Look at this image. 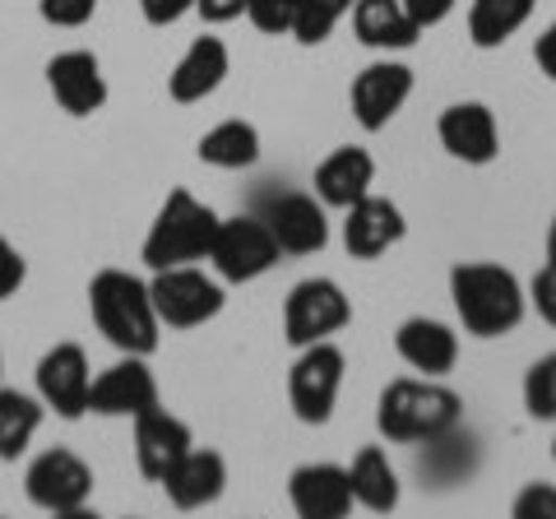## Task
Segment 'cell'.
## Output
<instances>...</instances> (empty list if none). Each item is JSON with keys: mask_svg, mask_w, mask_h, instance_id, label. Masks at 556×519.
<instances>
[{"mask_svg": "<svg viewBox=\"0 0 556 519\" xmlns=\"http://www.w3.org/2000/svg\"><path fill=\"white\" fill-rule=\"evenodd\" d=\"M89 316L98 325V334L112 343L116 353L153 357L163 339V320L153 311L149 283L130 269H98L89 283Z\"/></svg>", "mask_w": 556, "mask_h": 519, "instance_id": "cell-3", "label": "cell"}, {"mask_svg": "<svg viewBox=\"0 0 556 519\" xmlns=\"http://www.w3.org/2000/svg\"><path fill=\"white\" fill-rule=\"evenodd\" d=\"M177 510H204L228 492V459L208 445H190L186 455L172 464L167 478L159 482Z\"/></svg>", "mask_w": 556, "mask_h": 519, "instance_id": "cell-18", "label": "cell"}, {"mask_svg": "<svg viewBox=\"0 0 556 519\" xmlns=\"http://www.w3.org/2000/svg\"><path fill=\"white\" fill-rule=\"evenodd\" d=\"M190 445H195L190 427L177 418V413H167L163 404L135 418V464H139V473H144L149 482H163L167 469L186 455Z\"/></svg>", "mask_w": 556, "mask_h": 519, "instance_id": "cell-21", "label": "cell"}, {"mask_svg": "<svg viewBox=\"0 0 556 519\" xmlns=\"http://www.w3.org/2000/svg\"><path fill=\"white\" fill-rule=\"evenodd\" d=\"M357 0H298V14H292V33L302 47H320L334 38V28L353 14Z\"/></svg>", "mask_w": 556, "mask_h": 519, "instance_id": "cell-28", "label": "cell"}, {"mask_svg": "<svg viewBox=\"0 0 556 519\" xmlns=\"http://www.w3.org/2000/svg\"><path fill=\"white\" fill-rule=\"evenodd\" d=\"M464 422V400L431 376L390 380L376 400V431L390 445H437Z\"/></svg>", "mask_w": 556, "mask_h": 519, "instance_id": "cell-2", "label": "cell"}, {"mask_svg": "<svg viewBox=\"0 0 556 519\" xmlns=\"http://www.w3.org/2000/svg\"><path fill=\"white\" fill-rule=\"evenodd\" d=\"M348 20H353V33H357L362 47L386 51V56L408 51L417 38H422V28H417V20L404 10V0H357Z\"/></svg>", "mask_w": 556, "mask_h": 519, "instance_id": "cell-23", "label": "cell"}, {"mask_svg": "<svg viewBox=\"0 0 556 519\" xmlns=\"http://www.w3.org/2000/svg\"><path fill=\"white\" fill-rule=\"evenodd\" d=\"M525 413L533 422H556V353H543L525 371Z\"/></svg>", "mask_w": 556, "mask_h": 519, "instance_id": "cell-29", "label": "cell"}, {"mask_svg": "<svg viewBox=\"0 0 556 519\" xmlns=\"http://www.w3.org/2000/svg\"><path fill=\"white\" fill-rule=\"evenodd\" d=\"M437 140L455 163L464 167H486L501 153V126L486 102H455L437 121Z\"/></svg>", "mask_w": 556, "mask_h": 519, "instance_id": "cell-15", "label": "cell"}, {"mask_svg": "<svg viewBox=\"0 0 556 519\" xmlns=\"http://www.w3.org/2000/svg\"><path fill=\"white\" fill-rule=\"evenodd\" d=\"M547 260L556 265V218H552V228H547Z\"/></svg>", "mask_w": 556, "mask_h": 519, "instance_id": "cell-39", "label": "cell"}, {"mask_svg": "<svg viewBox=\"0 0 556 519\" xmlns=\"http://www.w3.org/2000/svg\"><path fill=\"white\" fill-rule=\"evenodd\" d=\"M510 515L515 519H556V488L543 478H533L519 488V496L510 501Z\"/></svg>", "mask_w": 556, "mask_h": 519, "instance_id": "cell-31", "label": "cell"}, {"mask_svg": "<svg viewBox=\"0 0 556 519\" xmlns=\"http://www.w3.org/2000/svg\"><path fill=\"white\" fill-rule=\"evenodd\" d=\"M47 418V404L38 394H24V390H5L0 385V459L14 464L33 445V436L42 431Z\"/></svg>", "mask_w": 556, "mask_h": 519, "instance_id": "cell-27", "label": "cell"}, {"mask_svg": "<svg viewBox=\"0 0 556 519\" xmlns=\"http://www.w3.org/2000/svg\"><path fill=\"white\" fill-rule=\"evenodd\" d=\"M343 376H348V357L334 339H320V343H306L298 349V362L288 371V404L298 413V422L306 427H325L339 408V390H343Z\"/></svg>", "mask_w": 556, "mask_h": 519, "instance_id": "cell-6", "label": "cell"}, {"mask_svg": "<svg viewBox=\"0 0 556 519\" xmlns=\"http://www.w3.org/2000/svg\"><path fill=\"white\" fill-rule=\"evenodd\" d=\"M24 279H28V260H24V251L14 246L10 237H0V302L14 298V292L24 288Z\"/></svg>", "mask_w": 556, "mask_h": 519, "instance_id": "cell-33", "label": "cell"}, {"mask_svg": "<svg viewBox=\"0 0 556 519\" xmlns=\"http://www.w3.org/2000/svg\"><path fill=\"white\" fill-rule=\"evenodd\" d=\"M159 376H153L149 357H135V353H121V362H112L102 376H93V390H89V413L98 418H139V413L159 408Z\"/></svg>", "mask_w": 556, "mask_h": 519, "instance_id": "cell-12", "label": "cell"}, {"mask_svg": "<svg viewBox=\"0 0 556 519\" xmlns=\"http://www.w3.org/2000/svg\"><path fill=\"white\" fill-rule=\"evenodd\" d=\"M38 14L51 28H84L98 14V0H38Z\"/></svg>", "mask_w": 556, "mask_h": 519, "instance_id": "cell-32", "label": "cell"}, {"mask_svg": "<svg viewBox=\"0 0 556 519\" xmlns=\"http://www.w3.org/2000/svg\"><path fill=\"white\" fill-rule=\"evenodd\" d=\"M348 478H353V506L371 510V515H390L399 506V473L390 455L380 445H362L357 459L348 464Z\"/></svg>", "mask_w": 556, "mask_h": 519, "instance_id": "cell-24", "label": "cell"}, {"mask_svg": "<svg viewBox=\"0 0 556 519\" xmlns=\"http://www.w3.org/2000/svg\"><path fill=\"white\" fill-rule=\"evenodd\" d=\"M89 390H93V367L89 353L79 343H56L38 362V400L47 413H56L65 422H79L89 413Z\"/></svg>", "mask_w": 556, "mask_h": 519, "instance_id": "cell-13", "label": "cell"}, {"mask_svg": "<svg viewBox=\"0 0 556 519\" xmlns=\"http://www.w3.org/2000/svg\"><path fill=\"white\" fill-rule=\"evenodd\" d=\"M533 61H538V71L556 84V20L533 38Z\"/></svg>", "mask_w": 556, "mask_h": 519, "instance_id": "cell-38", "label": "cell"}, {"mask_svg": "<svg viewBox=\"0 0 556 519\" xmlns=\"http://www.w3.org/2000/svg\"><path fill=\"white\" fill-rule=\"evenodd\" d=\"M218 223L223 218L208 210L204 200H195L186 186H177L159 204V214H153L149 232H144V246H139V260L149 265V274L177 269V265H204L208 251H214Z\"/></svg>", "mask_w": 556, "mask_h": 519, "instance_id": "cell-4", "label": "cell"}, {"mask_svg": "<svg viewBox=\"0 0 556 519\" xmlns=\"http://www.w3.org/2000/svg\"><path fill=\"white\" fill-rule=\"evenodd\" d=\"M260 218L274 232L283 255H320L329 246V210L320 204L316 190H274L260 200Z\"/></svg>", "mask_w": 556, "mask_h": 519, "instance_id": "cell-10", "label": "cell"}, {"mask_svg": "<svg viewBox=\"0 0 556 519\" xmlns=\"http://www.w3.org/2000/svg\"><path fill=\"white\" fill-rule=\"evenodd\" d=\"M552 459H556V436H552Z\"/></svg>", "mask_w": 556, "mask_h": 519, "instance_id": "cell-41", "label": "cell"}, {"mask_svg": "<svg viewBox=\"0 0 556 519\" xmlns=\"http://www.w3.org/2000/svg\"><path fill=\"white\" fill-rule=\"evenodd\" d=\"M47 89L65 116H93V112L108 107V75H102V61L84 47L56 51V56L47 61Z\"/></svg>", "mask_w": 556, "mask_h": 519, "instance_id": "cell-14", "label": "cell"}, {"mask_svg": "<svg viewBox=\"0 0 556 519\" xmlns=\"http://www.w3.org/2000/svg\"><path fill=\"white\" fill-rule=\"evenodd\" d=\"M408 98H413V71L394 56H380L367 65V71H357L353 89H348V107H353V121L362 130L380 135L408 107Z\"/></svg>", "mask_w": 556, "mask_h": 519, "instance_id": "cell-11", "label": "cell"}, {"mask_svg": "<svg viewBox=\"0 0 556 519\" xmlns=\"http://www.w3.org/2000/svg\"><path fill=\"white\" fill-rule=\"evenodd\" d=\"M278 241L265 228L260 214H232L218 223V237H214V251H208V265L223 283H255L278 265Z\"/></svg>", "mask_w": 556, "mask_h": 519, "instance_id": "cell-7", "label": "cell"}, {"mask_svg": "<svg viewBox=\"0 0 556 519\" xmlns=\"http://www.w3.org/2000/svg\"><path fill=\"white\" fill-rule=\"evenodd\" d=\"M200 163L204 167H218V172H241V167H255L260 163V130L251 121L228 116L218 126H208L200 135Z\"/></svg>", "mask_w": 556, "mask_h": 519, "instance_id": "cell-25", "label": "cell"}, {"mask_svg": "<svg viewBox=\"0 0 556 519\" xmlns=\"http://www.w3.org/2000/svg\"><path fill=\"white\" fill-rule=\"evenodd\" d=\"M153 292V311H159L163 330H200V325L218 320L228 306L218 274H204L200 265H177V269H159L149 279Z\"/></svg>", "mask_w": 556, "mask_h": 519, "instance_id": "cell-5", "label": "cell"}, {"mask_svg": "<svg viewBox=\"0 0 556 519\" xmlns=\"http://www.w3.org/2000/svg\"><path fill=\"white\" fill-rule=\"evenodd\" d=\"M292 14H298V0H251V5H247L251 28L265 33V38H288V33H292Z\"/></svg>", "mask_w": 556, "mask_h": 519, "instance_id": "cell-30", "label": "cell"}, {"mask_svg": "<svg viewBox=\"0 0 556 519\" xmlns=\"http://www.w3.org/2000/svg\"><path fill=\"white\" fill-rule=\"evenodd\" d=\"M450 302L464 334L473 339H506L529 316V288L519 283L515 269L492 260H459L450 269Z\"/></svg>", "mask_w": 556, "mask_h": 519, "instance_id": "cell-1", "label": "cell"}, {"mask_svg": "<svg viewBox=\"0 0 556 519\" xmlns=\"http://www.w3.org/2000/svg\"><path fill=\"white\" fill-rule=\"evenodd\" d=\"M228 75H232V51H228V42L214 38V33H204V38L190 42V47L181 51V61L172 65V75H167V98L181 102V107H195V102L214 98Z\"/></svg>", "mask_w": 556, "mask_h": 519, "instance_id": "cell-17", "label": "cell"}, {"mask_svg": "<svg viewBox=\"0 0 556 519\" xmlns=\"http://www.w3.org/2000/svg\"><path fill=\"white\" fill-rule=\"evenodd\" d=\"M408 237V218L386 195H362L353 210H343V251L353 260H380L390 246Z\"/></svg>", "mask_w": 556, "mask_h": 519, "instance_id": "cell-16", "label": "cell"}, {"mask_svg": "<svg viewBox=\"0 0 556 519\" xmlns=\"http://www.w3.org/2000/svg\"><path fill=\"white\" fill-rule=\"evenodd\" d=\"M533 10L538 0H473L468 5V38L478 51H496L533 20Z\"/></svg>", "mask_w": 556, "mask_h": 519, "instance_id": "cell-26", "label": "cell"}, {"mask_svg": "<svg viewBox=\"0 0 556 519\" xmlns=\"http://www.w3.org/2000/svg\"><path fill=\"white\" fill-rule=\"evenodd\" d=\"M247 5L251 0H195V14L204 24H232L247 14Z\"/></svg>", "mask_w": 556, "mask_h": 519, "instance_id": "cell-37", "label": "cell"}, {"mask_svg": "<svg viewBox=\"0 0 556 519\" xmlns=\"http://www.w3.org/2000/svg\"><path fill=\"white\" fill-rule=\"evenodd\" d=\"M0 376H5V353H0Z\"/></svg>", "mask_w": 556, "mask_h": 519, "instance_id": "cell-40", "label": "cell"}, {"mask_svg": "<svg viewBox=\"0 0 556 519\" xmlns=\"http://www.w3.org/2000/svg\"><path fill=\"white\" fill-rule=\"evenodd\" d=\"M394 353L404 357V367H413L417 376L441 380V376L455 371V362H459V334L450 330L445 320L408 316L394 330Z\"/></svg>", "mask_w": 556, "mask_h": 519, "instance_id": "cell-20", "label": "cell"}, {"mask_svg": "<svg viewBox=\"0 0 556 519\" xmlns=\"http://www.w3.org/2000/svg\"><path fill=\"white\" fill-rule=\"evenodd\" d=\"M353 325V302L348 292L316 274V279H302L298 288L288 292L283 302V339L292 349H306V343H320V339H334L339 330Z\"/></svg>", "mask_w": 556, "mask_h": 519, "instance_id": "cell-8", "label": "cell"}, {"mask_svg": "<svg viewBox=\"0 0 556 519\" xmlns=\"http://www.w3.org/2000/svg\"><path fill=\"white\" fill-rule=\"evenodd\" d=\"M288 501L302 519H343L353 510V478L343 464H302L288 478Z\"/></svg>", "mask_w": 556, "mask_h": 519, "instance_id": "cell-19", "label": "cell"}, {"mask_svg": "<svg viewBox=\"0 0 556 519\" xmlns=\"http://www.w3.org/2000/svg\"><path fill=\"white\" fill-rule=\"evenodd\" d=\"M316 195L325 210H353V204L362 195H371V186H376V159L362 144H343L334 149L329 159L316 167Z\"/></svg>", "mask_w": 556, "mask_h": 519, "instance_id": "cell-22", "label": "cell"}, {"mask_svg": "<svg viewBox=\"0 0 556 519\" xmlns=\"http://www.w3.org/2000/svg\"><path fill=\"white\" fill-rule=\"evenodd\" d=\"M529 306L556 330V265H552V260L533 274V283H529Z\"/></svg>", "mask_w": 556, "mask_h": 519, "instance_id": "cell-34", "label": "cell"}, {"mask_svg": "<svg viewBox=\"0 0 556 519\" xmlns=\"http://www.w3.org/2000/svg\"><path fill=\"white\" fill-rule=\"evenodd\" d=\"M24 492L47 515H79L93 501V469L75 450L51 445L24 469Z\"/></svg>", "mask_w": 556, "mask_h": 519, "instance_id": "cell-9", "label": "cell"}, {"mask_svg": "<svg viewBox=\"0 0 556 519\" xmlns=\"http://www.w3.org/2000/svg\"><path fill=\"white\" fill-rule=\"evenodd\" d=\"M404 10L417 20V28H437V24H445L450 20V10H455V0H404Z\"/></svg>", "mask_w": 556, "mask_h": 519, "instance_id": "cell-36", "label": "cell"}, {"mask_svg": "<svg viewBox=\"0 0 556 519\" xmlns=\"http://www.w3.org/2000/svg\"><path fill=\"white\" fill-rule=\"evenodd\" d=\"M139 14H144L149 28H172L186 14H195V0H139Z\"/></svg>", "mask_w": 556, "mask_h": 519, "instance_id": "cell-35", "label": "cell"}]
</instances>
